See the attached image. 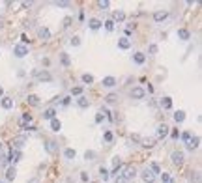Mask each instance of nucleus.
Instances as JSON below:
<instances>
[{
  "label": "nucleus",
  "mask_w": 202,
  "mask_h": 183,
  "mask_svg": "<svg viewBox=\"0 0 202 183\" xmlns=\"http://www.w3.org/2000/svg\"><path fill=\"white\" fill-rule=\"evenodd\" d=\"M26 144V136L25 134H17V136H13L11 138V150H19V148H22Z\"/></svg>",
  "instance_id": "nucleus-1"
},
{
  "label": "nucleus",
  "mask_w": 202,
  "mask_h": 183,
  "mask_svg": "<svg viewBox=\"0 0 202 183\" xmlns=\"http://www.w3.org/2000/svg\"><path fill=\"white\" fill-rule=\"evenodd\" d=\"M13 54H15L17 58L26 56V54H28V47H26V45H22V43H19V45H15V47H13Z\"/></svg>",
  "instance_id": "nucleus-2"
},
{
  "label": "nucleus",
  "mask_w": 202,
  "mask_h": 183,
  "mask_svg": "<svg viewBox=\"0 0 202 183\" xmlns=\"http://www.w3.org/2000/svg\"><path fill=\"white\" fill-rule=\"evenodd\" d=\"M141 177H142L144 183H153V181H155V174H153L150 168H144V170L141 172Z\"/></svg>",
  "instance_id": "nucleus-3"
},
{
  "label": "nucleus",
  "mask_w": 202,
  "mask_h": 183,
  "mask_svg": "<svg viewBox=\"0 0 202 183\" xmlns=\"http://www.w3.org/2000/svg\"><path fill=\"white\" fill-rule=\"evenodd\" d=\"M34 77L39 80V82H49L53 79V75L49 71H34Z\"/></svg>",
  "instance_id": "nucleus-4"
},
{
  "label": "nucleus",
  "mask_w": 202,
  "mask_h": 183,
  "mask_svg": "<svg viewBox=\"0 0 202 183\" xmlns=\"http://www.w3.org/2000/svg\"><path fill=\"white\" fill-rule=\"evenodd\" d=\"M135 176H137V168L135 166H125V170H124V179H127V181H131V179H135Z\"/></svg>",
  "instance_id": "nucleus-5"
},
{
  "label": "nucleus",
  "mask_w": 202,
  "mask_h": 183,
  "mask_svg": "<svg viewBox=\"0 0 202 183\" xmlns=\"http://www.w3.org/2000/svg\"><path fill=\"white\" fill-rule=\"evenodd\" d=\"M172 163L176 165V166H182L184 165V151H172Z\"/></svg>",
  "instance_id": "nucleus-6"
},
{
  "label": "nucleus",
  "mask_w": 202,
  "mask_h": 183,
  "mask_svg": "<svg viewBox=\"0 0 202 183\" xmlns=\"http://www.w3.org/2000/svg\"><path fill=\"white\" fill-rule=\"evenodd\" d=\"M21 157H22V155H21V151H19V150H11V151H10V155H8V161H11V163L15 165V163H19V161H21Z\"/></svg>",
  "instance_id": "nucleus-7"
},
{
  "label": "nucleus",
  "mask_w": 202,
  "mask_h": 183,
  "mask_svg": "<svg viewBox=\"0 0 202 183\" xmlns=\"http://www.w3.org/2000/svg\"><path fill=\"white\" fill-rule=\"evenodd\" d=\"M45 150H47V153H56L58 151V144L54 142V140H47V142H45Z\"/></svg>",
  "instance_id": "nucleus-8"
},
{
  "label": "nucleus",
  "mask_w": 202,
  "mask_h": 183,
  "mask_svg": "<svg viewBox=\"0 0 202 183\" xmlns=\"http://www.w3.org/2000/svg\"><path fill=\"white\" fill-rule=\"evenodd\" d=\"M120 168H122V159L120 157H114V159H112V174L110 176H116Z\"/></svg>",
  "instance_id": "nucleus-9"
},
{
  "label": "nucleus",
  "mask_w": 202,
  "mask_h": 183,
  "mask_svg": "<svg viewBox=\"0 0 202 183\" xmlns=\"http://www.w3.org/2000/svg\"><path fill=\"white\" fill-rule=\"evenodd\" d=\"M168 133H170V129L165 123L159 125V127H157V138H165V136H168Z\"/></svg>",
  "instance_id": "nucleus-10"
},
{
  "label": "nucleus",
  "mask_w": 202,
  "mask_h": 183,
  "mask_svg": "<svg viewBox=\"0 0 202 183\" xmlns=\"http://www.w3.org/2000/svg\"><path fill=\"white\" fill-rule=\"evenodd\" d=\"M131 97H133V99H142V97H144V90H142L141 86L133 88V90H131Z\"/></svg>",
  "instance_id": "nucleus-11"
},
{
  "label": "nucleus",
  "mask_w": 202,
  "mask_h": 183,
  "mask_svg": "<svg viewBox=\"0 0 202 183\" xmlns=\"http://www.w3.org/2000/svg\"><path fill=\"white\" fill-rule=\"evenodd\" d=\"M198 144H200V138H198V136H193V138H189V142H187V150L193 151V150L198 148Z\"/></svg>",
  "instance_id": "nucleus-12"
},
{
  "label": "nucleus",
  "mask_w": 202,
  "mask_h": 183,
  "mask_svg": "<svg viewBox=\"0 0 202 183\" xmlns=\"http://www.w3.org/2000/svg\"><path fill=\"white\" fill-rule=\"evenodd\" d=\"M131 47V41H129V37H120L118 39V49H129Z\"/></svg>",
  "instance_id": "nucleus-13"
},
{
  "label": "nucleus",
  "mask_w": 202,
  "mask_h": 183,
  "mask_svg": "<svg viewBox=\"0 0 202 183\" xmlns=\"http://www.w3.org/2000/svg\"><path fill=\"white\" fill-rule=\"evenodd\" d=\"M101 25H103V22H101L99 19H90V21H88V26L92 28V30H99Z\"/></svg>",
  "instance_id": "nucleus-14"
},
{
  "label": "nucleus",
  "mask_w": 202,
  "mask_h": 183,
  "mask_svg": "<svg viewBox=\"0 0 202 183\" xmlns=\"http://www.w3.org/2000/svg\"><path fill=\"white\" fill-rule=\"evenodd\" d=\"M167 17H168L167 11H155V13H153V21H155V22H161V21H165Z\"/></svg>",
  "instance_id": "nucleus-15"
},
{
  "label": "nucleus",
  "mask_w": 202,
  "mask_h": 183,
  "mask_svg": "<svg viewBox=\"0 0 202 183\" xmlns=\"http://www.w3.org/2000/svg\"><path fill=\"white\" fill-rule=\"evenodd\" d=\"M38 36H39L41 39H49V37H51V32H49V28L41 26V28H38Z\"/></svg>",
  "instance_id": "nucleus-16"
},
{
  "label": "nucleus",
  "mask_w": 202,
  "mask_h": 183,
  "mask_svg": "<svg viewBox=\"0 0 202 183\" xmlns=\"http://www.w3.org/2000/svg\"><path fill=\"white\" fill-rule=\"evenodd\" d=\"M2 108H6V110H10V108H13V99L11 97H2Z\"/></svg>",
  "instance_id": "nucleus-17"
},
{
  "label": "nucleus",
  "mask_w": 202,
  "mask_h": 183,
  "mask_svg": "<svg viewBox=\"0 0 202 183\" xmlns=\"http://www.w3.org/2000/svg\"><path fill=\"white\" fill-rule=\"evenodd\" d=\"M15 176H17L15 166H10V168L6 170V179H8V181H13V179H15Z\"/></svg>",
  "instance_id": "nucleus-18"
},
{
  "label": "nucleus",
  "mask_w": 202,
  "mask_h": 183,
  "mask_svg": "<svg viewBox=\"0 0 202 183\" xmlns=\"http://www.w3.org/2000/svg\"><path fill=\"white\" fill-rule=\"evenodd\" d=\"M133 60H135V64H139V65H141V64L146 62V56H144L142 53H135V54H133Z\"/></svg>",
  "instance_id": "nucleus-19"
},
{
  "label": "nucleus",
  "mask_w": 202,
  "mask_h": 183,
  "mask_svg": "<svg viewBox=\"0 0 202 183\" xmlns=\"http://www.w3.org/2000/svg\"><path fill=\"white\" fill-rule=\"evenodd\" d=\"M26 103H28V105H32V107H38V105H39V97H38V95H34V94H30V95L26 97Z\"/></svg>",
  "instance_id": "nucleus-20"
},
{
  "label": "nucleus",
  "mask_w": 202,
  "mask_h": 183,
  "mask_svg": "<svg viewBox=\"0 0 202 183\" xmlns=\"http://www.w3.org/2000/svg\"><path fill=\"white\" fill-rule=\"evenodd\" d=\"M114 84H116V79H114V77H105V79H103V86H105V88H112Z\"/></svg>",
  "instance_id": "nucleus-21"
},
{
  "label": "nucleus",
  "mask_w": 202,
  "mask_h": 183,
  "mask_svg": "<svg viewBox=\"0 0 202 183\" xmlns=\"http://www.w3.org/2000/svg\"><path fill=\"white\" fill-rule=\"evenodd\" d=\"M184 120H185V112H184V110H178V112L174 114V122H176V123H182Z\"/></svg>",
  "instance_id": "nucleus-22"
},
{
  "label": "nucleus",
  "mask_w": 202,
  "mask_h": 183,
  "mask_svg": "<svg viewBox=\"0 0 202 183\" xmlns=\"http://www.w3.org/2000/svg\"><path fill=\"white\" fill-rule=\"evenodd\" d=\"M77 105H79L81 108H88V107H90V101H88L84 95H81V97L77 99Z\"/></svg>",
  "instance_id": "nucleus-23"
},
{
  "label": "nucleus",
  "mask_w": 202,
  "mask_h": 183,
  "mask_svg": "<svg viewBox=\"0 0 202 183\" xmlns=\"http://www.w3.org/2000/svg\"><path fill=\"white\" fill-rule=\"evenodd\" d=\"M161 107H163L165 110H170V108H172V99H170V97H163V99H161Z\"/></svg>",
  "instance_id": "nucleus-24"
},
{
  "label": "nucleus",
  "mask_w": 202,
  "mask_h": 183,
  "mask_svg": "<svg viewBox=\"0 0 202 183\" xmlns=\"http://www.w3.org/2000/svg\"><path fill=\"white\" fill-rule=\"evenodd\" d=\"M51 129H53L54 133H58V131L62 129V123H60V120H56V118H53V120H51Z\"/></svg>",
  "instance_id": "nucleus-25"
},
{
  "label": "nucleus",
  "mask_w": 202,
  "mask_h": 183,
  "mask_svg": "<svg viewBox=\"0 0 202 183\" xmlns=\"http://www.w3.org/2000/svg\"><path fill=\"white\" fill-rule=\"evenodd\" d=\"M178 37H180V39H189L191 34H189V30H185V28H180V30H178Z\"/></svg>",
  "instance_id": "nucleus-26"
},
{
  "label": "nucleus",
  "mask_w": 202,
  "mask_h": 183,
  "mask_svg": "<svg viewBox=\"0 0 202 183\" xmlns=\"http://www.w3.org/2000/svg\"><path fill=\"white\" fill-rule=\"evenodd\" d=\"M54 114H56L54 108H47V110L43 112V118H45V120H53V118H54Z\"/></svg>",
  "instance_id": "nucleus-27"
},
{
  "label": "nucleus",
  "mask_w": 202,
  "mask_h": 183,
  "mask_svg": "<svg viewBox=\"0 0 202 183\" xmlns=\"http://www.w3.org/2000/svg\"><path fill=\"white\" fill-rule=\"evenodd\" d=\"M64 155H65V159H75V155H77V151H75L73 148H67V150L64 151Z\"/></svg>",
  "instance_id": "nucleus-28"
},
{
  "label": "nucleus",
  "mask_w": 202,
  "mask_h": 183,
  "mask_svg": "<svg viewBox=\"0 0 202 183\" xmlns=\"http://www.w3.org/2000/svg\"><path fill=\"white\" fill-rule=\"evenodd\" d=\"M112 17H114V21L122 22V21L125 19V13H124V11H114V15H112Z\"/></svg>",
  "instance_id": "nucleus-29"
},
{
  "label": "nucleus",
  "mask_w": 202,
  "mask_h": 183,
  "mask_svg": "<svg viewBox=\"0 0 202 183\" xmlns=\"http://www.w3.org/2000/svg\"><path fill=\"white\" fill-rule=\"evenodd\" d=\"M82 82H84V84H92V82H94V77L88 75V73H84V75H82Z\"/></svg>",
  "instance_id": "nucleus-30"
},
{
  "label": "nucleus",
  "mask_w": 202,
  "mask_h": 183,
  "mask_svg": "<svg viewBox=\"0 0 202 183\" xmlns=\"http://www.w3.org/2000/svg\"><path fill=\"white\" fill-rule=\"evenodd\" d=\"M105 28H107L109 32H112V30H114V21H112V19L105 21Z\"/></svg>",
  "instance_id": "nucleus-31"
},
{
  "label": "nucleus",
  "mask_w": 202,
  "mask_h": 183,
  "mask_svg": "<svg viewBox=\"0 0 202 183\" xmlns=\"http://www.w3.org/2000/svg\"><path fill=\"white\" fill-rule=\"evenodd\" d=\"M60 62H62V65H69V56H67L65 53H62V56H60Z\"/></svg>",
  "instance_id": "nucleus-32"
},
{
  "label": "nucleus",
  "mask_w": 202,
  "mask_h": 183,
  "mask_svg": "<svg viewBox=\"0 0 202 183\" xmlns=\"http://www.w3.org/2000/svg\"><path fill=\"white\" fill-rule=\"evenodd\" d=\"M150 170H152L153 174H161V168H159V165H157V163H152V165H150Z\"/></svg>",
  "instance_id": "nucleus-33"
},
{
  "label": "nucleus",
  "mask_w": 202,
  "mask_h": 183,
  "mask_svg": "<svg viewBox=\"0 0 202 183\" xmlns=\"http://www.w3.org/2000/svg\"><path fill=\"white\" fill-rule=\"evenodd\" d=\"M99 174H101V179H103V181H107V179H109V172H107V168H103V166H101V168H99Z\"/></svg>",
  "instance_id": "nucleus-34"
},
{
  "label": "nucleus",
  "mask_w": 202,
  "mask_h": 183,
  "mask_svg": "<svg viewBox=\"0 0 202 183\" xmlns=\"http://www.w3.org/2000/svg\"><path fill=\"white\" fill-rule=\"evenodd\" d=\"M116 99H118V95H116V94H109V95L105 97V101H107V103H114Z\"/></svg>",
  "instance_id": "nucleus-35"
},
{
  "label": "nucleus",
  "mask_w": 202,
  "mask_h": 183,
  "mask_svg": "<svg viewBox=\"0 0 202 183\" xmlns=\"http://www.w3.org/2000/svg\"><path fill=\"white\" fill-rule=\"evenodd\" d=\"M96 157V151H92V150H90V151H86L84 153V159H86V161H92V159Z\"/></svg>",
  "instance_id": "nucleus-36"
},
{
  "label": "nucleus",
  "mask_w": 202,
  "mask_h": 183,
  "mask_svg": "<svg viewBox=\"0 0 202 183\" xmlns=\"http://www.w3.org/2000/svg\"><path fill=\"white\" fill-rule=\"evenodd\" d=\"M69 43L73 45V47H79V45H81V37H77V36H73V37L69 39Z\"/></svg>",
  "instance_id": "nucleus-37"
},
{
  "label": "nucleus",
  "mask_w": 202,
  "mask_h": 183,
  "mask_svg": "<svg viewBox=\"0 0 202 183\" xmlns=\"http://www.w3.org/2000/svg\"><path fill=\"white\" fill-rule=\"evenodd\" d=\"M97 6H99L101 10H107L110 4H109V0H99V2H97Z\"/></svg>",
  "instance_id": "nucleus-38"
},
{
  "label": "nucleus",
  "mask_w": 202,
  "mask_h": 183,
  "mask_svg": "<svg viewBox=\"0 0 202 183\" xmlns=\"http://www.w3.org/2000/svg\"><path fill=\"white\" fill-rule=\"evenodd\" d=\"M71 94H73V95H81V94H82V86H75V88L71 90Z\"/></svg>",
  "instance_id": "nucleus-39"
},
{
  "label": "nucleus",
  "mask_w": 202,
  "mask_h": 183,
  "mask_svg": "<svg viewBox=\"0 0 202 183\" xmlns=\"http://www.w3.org/2000/svg\"><path fill=\"white\" fill-rule=\"evenodd\" d=\"M8 165V155H0V168Z\"/></svg>",
  "instance_id": "nucleus-40"
},
{
  "label": "nucleus",
  "mask_w": 202,
  "mask_h": 183,
  "mask_svg": "<svg viewBox=\"0 0 202 183\" xmlns=\"http://www.w3.org/2000/svg\"><path fill=\"white\" fill-rule=\"evenodd\" d=\"M161 181H163V183H170V176H168L167 172H163V174H161Z\"/></svg>",
  "instance_id": "nucleus-41"
},
{
  "label": "nucleus",
  "mask_w": 202,
  "mask_h": 183,
  "mask_svg": "<svg viewBox=\"0 0 202 183\" xmlns=\"http://www.w3.org/2000/svg\"><path fill=\"white\" fill-rule=\"evenodd\" d=\"M168 134L172 136V138H174V140H178V138H180V131H178V129H174V131H170Z\"/></svg>",
  "instance_id": "nucleus-42"
},
{
  "label": "nucleus",
  "mask_w": 202,
  "mask_h": 183,
  "mask_svg": "<svg viewBox=\"0 0 202 183\" xmlns=\"http://www.w3.org/2000/svg\"><path fill=\"white\" fill-rule=\"evenodd\" d=\"M112 138H114V136H112V133L107 131V133H105V142H112Z\"/></svg>",
  "instance_id": "nucleus-43"
},
{
  "label": "nucleus",
  "mask_w": 202,
  "mask_h": 183,
  "mask_svg": "<svg viewBox=\"0 0 202 183\" xmlns=\"http://www.w3.org/2000/svg\"><path fill=\"white\" fill-rule=\"evenodd\" d=\"M180 138H184L185 142H189V138H191V133H184V134H180Z\"/></svg>",
  "instance_id": "nucleus-44"
},
{
  "label": "nucleus",
  "mask_w": 202,
  "mask_h": 183,
  "mask_svg": "<svg viewBox=\"0 0 202 183\" xmlns=\"http://www.w3.org/2000/svg\"><path fill=\"white\" fill-rule=\"evenodd\" d=\"M54 4H56V6H60V8H69V6H71L69 2H54Z\"/></svg>",
  "instance_id": "nucleus-45"
},
{
  "label": "nucleus",
  "mask_w": 202,
  "mask_h": 183,
  "mask_svg": "<svg viewBox=\"0 0 202 183\" xmlns=\"http://www.w3.org/2000/svg\"><path fill=\"white\" fill-rule=\"evenodd\" d=\"M144 146H146V148H153V140H152V138L144 140Z\"/></svg>",
  "instance_id": "nucleus-46"
},
{
  "label": "nucleus",
  "mask_w": 202,
  "mask_h": 183,
  "mask_svg": "<svg viewBox=\"0 0 202 183\" xmlns=\"http://www.w3.org/2000/svg\"><path fill=\"white\" fill-rule=\"evenodd\" d=\"M155 53H157V45L152 43V45H150V54H155Z\"/></svg>",
  "instance_id": "nucleus-47"
},
{
  "label": "nucleus",
  "mask_w": 202,
  "mask_h": 183,
  "mask_svg": "<svg viewBox=\"0 0 202 183\" xmlns=\"http://www.w3.org/2000/svg\"><path fill=\"white\" fill-rule=\"evenodd\" d=\"M69 25H71V17H65V19H64V26L67 28V26H69Z\"/></svg>",
  "instance_id": "nucleus-48"
},
{
  "label": "nucleus",
  "mask_w": 202,
  "mask_h": 183,
  "mask_svg": "<svg viewBox=\"0 0 202 183\" xmlns=\"http://www.w3.org/2000/svg\"><path fill=\"white\" fill-rule=\"evenodd\" d=\"M103 118H105V116H103V114L99 112V114H97V116H96V123H101V122H103Z\"/></svg>",
  "instance_id": "nucleus-49"
},
{
  "label": "nucleus",
  "mask_w": 202,
  "mask_h": 183,
  "mask_svg": "<svg viewBox=\"0 0 202 183\" xmlns=\"http://www.w3.org/2000/svg\"><path fill=\"white\" fill-rule=\"evenodd\" d=\"M90 177H88V174H81V181H88Z\"/></svg>",
  "instance_id": "nucleus-50"
},
{
  "label": "nucleus",
  "mask_w": 202,
  "mask_h": 183,
  "mask_svg": "<svg viewBox=\"0 0 202 183\" xmlns=\"http://www.w3.org/2000/svg\"><path fill=\"white\" fill-rule=\"evenodd\" d=\"M116 183H129L127 179H124V177H116Z\"/></svg>",
  "instance_id": "nucleus-51"
},
{
  "label": "nucleus",
  "mask_w": 202,
  "mask_h": 183,
  "mask_svg": "<svg viewBox=\"0 0 202 183\" xmlns=\"http://www.w3.org/2000/svg\"><path fill=\"white\" fill-rule=\"evenodd\" d=\"M21 39H22V45H25V43H28V37H26L25 34H22V36H21Z\"/></svg>",
  "instance_id": "nucleus-52"
},
{
  "label": "nucleus",
  "mask_w": 202,
  "mask_h": 183,
  "mask_svg": "<svg viewBox=\"0 0 202 183\" xmlns=\"http://www.w3.org/2000/svg\"><path fill=\"white\" fill-rule=\"evenodd\" d=\"M28 183H39V179H38V177H32V179H30Z\"/></svg>",
  "instance_id": "nucleus-53"
},
{
  "label": "nucleus",
  "mask_w": 202,
  "mask_h": 183,
  "mask_svg": "<svg viewBox=\"0 0 202 183\" xmlns=\"http://www.w3.org/2000/svg\"><path fill=\"white\" fill-rule=\"evenodd\" d=\"M2 94H4V90H2V86H0V97H2Z\"/></svg>",
  "instance_id": "nucleus-54"
}]
</instances>
